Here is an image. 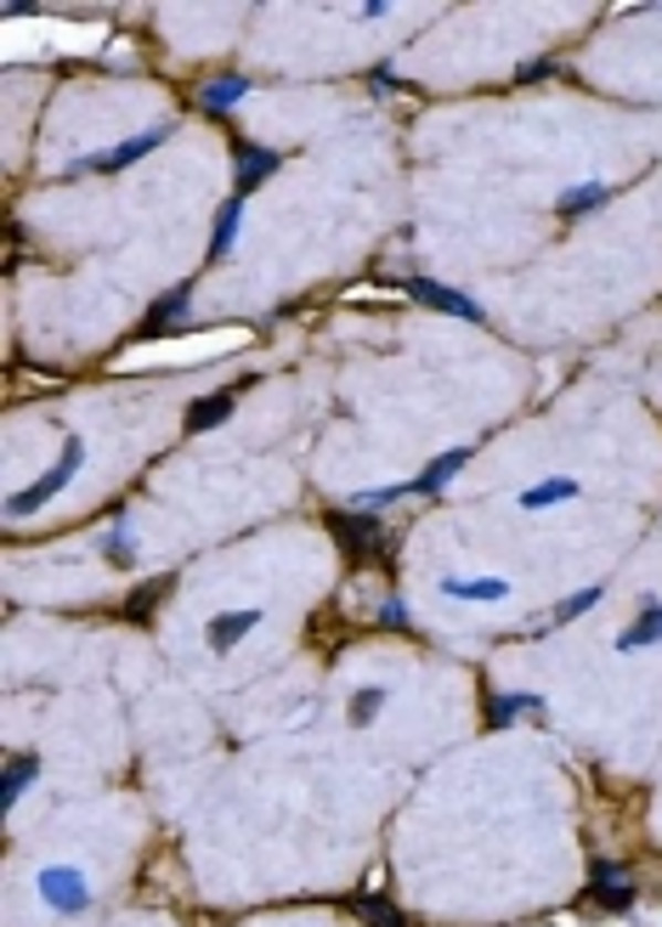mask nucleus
Here are the masks:
<instances>
[{
	"label": "nucleus",
	"mask_w": 662,
	"mask_h": 927,
	"mask_svg": "<svg viewBox=\"0 0 662 927\" xmlns=\"http://www.w3.org/2000/svg\"><path fill=\"white\" fill-rule=\"evenodd\" d=\"M80 464H85V442H80V435H63L57 464L45 470L40 481H29L23 493H12V498H7V520H29V515H40L45 504H52L57 493H69V481L80 475Z\"/></svg>",
	"instance_id": "f257e3e1"
},
{
	"label": "nucleus",
	"mask_w": 662,
	"mask_h": 927,
	"mask_svg": "<svg viewBox=\"0 0 662 927\" xmlns=\"http://www.w3.org/2000/svg\"><path fill=\"white\" fill-rule=\"evenodd\" d=\"M328 531H335V544H340V555H346L351 566H368V560L386 555V526L374 520L368 509H357V515L335 509V515H328Z\"/></svg>",
	"instance_id": "f03ea898"
},
{
	"label": "nucleus",
	"mask_w": 662,
	"mask_h": 927,
	"mask_svg": "<svg viewBox=\"0 0 662 927\" xmlns=\"http://www.w3.org/2000/svg\"><path fill=\"white\" fill-rule=\"evenodd\" d=\"M34 888H40V899L52 905L57 916H85L91 910V883L74 865H40L34 871Z\"/></svg>",
	"instance_id": "7ed1b4c3"
},
{
	"label": "nucleus",
	"mask_w": 662,
	"mask_h": 927,
	"mask_svg": "<svg viewBox=\"0 0 662 927\" xmlns=\"http://www.w3.org/2000/svg\"><path fill=\"white\" fill-rule=\"evenodd\" d=\"M170 141V125H148V130H136L130 141H114V148H103V154H91L85 165H74V176L80 170H97V176H114V170H130L141 154H154V148H165Z\"/></svg>",
	"instance_id": "20e7f679"
},
{
	"label": "nucleus",
	"mask_w": 662,
	"mask_h": 927,
	"mask_svg": "<svg viewBox=\"0 0 662 927\" xmlns=\"http://www.w3.org/2000/svg\"><path fill=\"white\" fill-rule=\"evenodd\" d=\"M402 295H413L419 306H431V312H448V317H459V323H482L487 312L464 295V288H453V283H437V277H402Z\"/></svg>",
	"instance_id": "39448f33"
},
{
	"label": "nucleus",
	"mask_w": 662,
	"mask_h": 927,
	"mask_svg": "<svg viewBox=\"0 0 662 927\" xmlns=\"http://www.w3.org/2000/svg\"><path fill=\"white\" fill-rule=\"evenodd\" d=\"M283 170V154L277 148H255V141H232V187H239V199H250V192L261 181H272Z\"/></svg>",
	"instance_id": "423d86ee"
},
{
	"label": "nucleus",
	"mask_w": 662,
	"mask_h": 927,
	"mask_svg": "<svg viewBox=\"0 0 662 927\" xmlns=\"http://www.w3.org/2000/svg\"><path fill=\"white\" fill-rule=\"evenodd\" d=\"M261 605H244V611H221V617H210L204 622V645L216 651V656H227V651H239L244 640H250V633L261 628Z\"/></svg>",
	"instance_id": "0eeeda50"
},
{
	"label": "nucleus",
	"mask_w": 662,
	"mask_h": 927,
	"mask_svg": "<svg viewBox=\"0 0 662 927\" xmlns=\"http://www.w3.org/2000/svg\"><path fill=\"white\" fill-rule=\"evenodd\" d=\"M187 317H193V283H176V288H165V295L148 306V317H141V334L159 339L165 328H181Z\"/></svg>",
	"instance_id": "6e6552de"
},
{
	"label": "nucleus",
	"mask_w": 662,
	"mask_h": 927,
	"mask_svg": "<svg viewBox=\"0 0 662 927\" xmlns=\"http://www.w3.org/2000/svg\"><path fill=\"white\" fill-rule=\"evenodd\" d=\"M244 385H255V379L244 373V379L232 385V390H210V397H193V402H187V419H181V424H187V435H204V430H216V424L232 413V402H239V390H244Z\"/></svg>",
	"instance_id": "1a4fd4ad"
},
{
	"label": "nucleus",
	"mask_w": 662,
	"mask_h": 927,
	"mask_svg": "<svg viewBox=\"0 0 662 927\" xmlns=\"http://www.w3.org/2000/svg\"><path fill=\"white\" fill-rule=\"evenodd\" d=\"M589 905H595V910H634L629 871H618L611 860H600V865H595V883H589Z\"/></svg>",
	"instance_id": "9d476101"
},
{
	"label": "nucleus",
	"mask_w": 662,
	"mask_h": 927,
	"mask_svg": "<svg viewBox=\"0 0 662 927\" xmlns=\"http://www.w3.org/2000/svg\"><path fill=\"white\" fill-rule=\"evenodd\" d=\"M651 645H662V600H656V594H645V600H640V617L618 633V651H623V656L651 651Z\"/></svg>",
	"instance_id": "9b49d317"
},
{
	"label": "nucleus",
	"mask_w": 662,
	"mask_h": 927,
	"mask_svg": "<svg viewBox=\"0 0 662 927\" xmlns=\"http://www.w3.org/2000/svg\"><path fill=\"white\" fill-rule=\"evenodd\" d=\"M464 464H470V447H448V453H437L431 464H424V470L408 481V486H413V498H437V493H442V486H448Z\"/></svg>",
	"instance_id": "f8f14e48"
},
{
	"label": "nucleus",
	"mask_w": 662,
	"mask_h": 927,
	"mask_svg": "<svg viewBox=\"0 0 662 927\" xmlns=\"http://www.w3.org/2000/svg\"><path fill=\"white\" fill-rule=\"evenodd\" d=\"M515 718H544V696H533V691L487 696V724H493V729H509Z\"/></svg>",
	"instance_id": "ddd939ff"
},
{
	"label": "nucleus",
	"mask_w": 662,
	"mask_h": 927,
	"mask_svg": "<svg viewBox=\"0 0 662 927\" xmlns=\"http://www.w3.org/2000/svg\"><path fill=\"white\" fill-rule=\"evenodd\" d=\"M442 594L448 600H470V605H498L509 594L504 577H442Z\"/></svg>",
	"instance_id": "4468645a"
},
{
	"label": "nucleus",
	"mask_w": 662,
	"mask_h": 927,
	"mask_svg": "<svg viewBox=\"0 0 662 927\" xmlns=\"http://www.w3.org/2000/svg\"><path fill=\"white\" fill-rule=\"evenodd\" d=\"M239 227H244V199L232 192V199L221 204L216 227H210V261H227L232 250H239Z\"/></svg>",
	"instance_id": "2eb2a0df"
},
{
	"label": "nucleus",
	"mask_w": 662,
	"mask_h": 927,
	"mask_svg": "<svg viewBox=\"0 0 662 927\" xmlns=\"http://www.w3.org/2000/svg\"><path fill=\"white\" fill-rule=\"evenodd\" d=\"M29 780H40V752H18V758H7V769H0V803L18 809V798L29 792Z\"/></svg>",
	"instance_id": "dca6fc26"
},
{
	"label": "nucleus",
	"mask_w": 662,
	"mask_h": 927,
	"mask_svg": "<svg viewBox=\"0 0 662 927\" xmlns=\"http://www.w3.org/2000/svg\"><path fill=\"white\" fill-rule=\"evenodd\" d=\"M244 96H250V80H244V74H216V80L199 91V108H204V114H227V108H239Z\"/></svg>",
	"instance_id": "f3484780"
},
{
	"label": "nucleus",
	"mask_w": 662,
	"mask_h": 927,
	"mask_svg": "<svg viewBox=\"0 0 662 927\" xmlns=\"http://www.w3.org/2000/svg\"><path fill=\"white\" fill-rule=\"evenodd\" d=\"M611 199V187L606 181H578V187H566V192H555V215H589V210H600Z\"/></svg>",
	"instance_id": "a211bd4d"
},
{
	"label": "nucleus",
	"mask_w": 662,
	"mask_h": 927,
	"mask_svg": "<svg viewBox=\"0 0 662 927\" xmlns=\"http://www.w3.org/2000/svg\"><path fill=\"white\" fill-rule=\"evenodd\" d=\"M578 493H584V486L572 475H544L538 486H527V493H522V509H555V504H572Z\"/></svg>",
	"instance_id": "6ab92c4d"
},
{
	"label": "nucleus",
	"mask_w": 662,
	"mask_h": 927,
	"mask_svg": "<svg viewBox=\"0 0 662 927\" xmlns=\"http://www.w3.org/2000/svg\"><path fill=\"white\" fill-rule=\"evenodd\" d=\"M97 555H103L108 566H119V571L136 566V531H130V520H108V531L97 538Z\"/></svg>",
	"instance_id": "aec40b11"
},
{
	"label": "nucleus",
	"mask_w": 662,
	"mask_h": 927,
	"mask_svg": "<svg viewBox=\"0 0 662 927\" xmlns=\"http://www.w3.org/2000/svg\"><path fill=\"white\" fill-rule=\"evenodd\" d=\"M386 702H391V691H386V685H362V691H351V702H346V718H351V729H368L374 718L386 713Z\"/></svg>",
	"instance_id": "412c9836"
},
{
	"label": "nucleus",
	"mask_w": 662,
	"mask_h": 927,
	"mask_svg": "<svg viewBox=\"0 0 662 927\" xmlns=\"http://www.w3.org/2000/svg\"><path fill=\"white\" fill-rule=\"evenodd\" d=\"M170 589H176V577H154V582H141V589L125 600V617H130V622H148V617H154V605H159Z\"/></svg>",
	"instance_id": "4be33fe9"
},
{
	"label": "nucleus",
	"mask_w": 662,
	"mask_h": 927,
	"mask_svg": "<svg viewBox=\"0 0 662 927\" xmlns=\"http://www.w3.org/2000/svg\"><path fill=\"white\" fill-rule=\"evenodd\" d=\"M600 594H606L600 582H589L584 594H566V600H560V605L549 611V622H544V628H566V622H578L584 611H595V605H600Z\"/></svg>",
	"instance_id": "5701e85b"
},
{
	"label": "nucleus",
	"mask_w": 662,
	"mask_h": 927,
	"mask_svg": "<svg viewBox=\"0 0 662 927\" xmlns=\"http://www.w3.org/2000/svg\"><path fill=\"white\" fill-rule=\"evenodd\" d=\"M351 910H357L362 921H374V927H402V910H397L386 894H362V899H351Z\"/></svg>",
	"instance_id": "b1692460"
},
{
	"label": "nucleus",
	"mask_w": 662,
	"mask_h": 927,
	"mask_svg": "<svg viewBox=\"0 0 662 927\" xmlns=\"http://www.w3.org/2000/svg\"><path fill=\"white\" fill-rule=\"evenodd\" d=\"M380 628H402V633L413 628V617H408V605H402L397 594H386V605H380Z\"/></svg>",
	"instance_id": "393cba45"
},
{
	"label": "nucleus",
	"mask_w": 662,
	"mask_h": 927,
	"mask_svg": "<svg viewBox=\"0 0 662 927\" xmlns=\"http://www.w3.org/2000/svg\"><path fill=\"white\" fill-rule=\"evenodd\" d=\"M555 74V57H533V63H522V69H515V80H522V85H533V80H549Z\"/></svg>",
	"instance_id": "a878e982"
},
{
	"label": "nucleus",
	"mask_w": 662,
	"mask_h": 927,
	"mask_svg": "<svg viewBox=\"0 0 662 927\" xmlns=\"http://www.w3.org/2000/svg\"><path fill=\"white\" fill-rule=\"evenodd\" d=\"M357 18H368V23H374V18H391V0H362Z\"/></svg>",
	"instance_id": "bb28decb"
},
{
	"label": "nucleus",
	"mask_w": 662,
	"mask_h": 927,
	"mask_svg": "<svg viewBox=\"0 0 662 927\" xmlns=\"http://www.w3.org/2000/svg\"><path fill=\"white\" fill-rule=\"evenodd\" d=\"M374 91H402V80L386 74V69H374Z\"/></svg>",
	"instance_id": "cd10ccee"
}]
</instances>
